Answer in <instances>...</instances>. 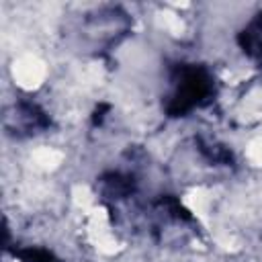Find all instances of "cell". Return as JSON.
<instances>
[{
	"label": "cell",
	"instance_id": "obj_1",
	"mask_svg": "<svg viewBox=\"0 0 262 262\" xmlns=\"http://www.w3.org/2000/svg\"><path fill=\"white\" fill-rule=\"evenodd\" d=\"M172 92L166 100V113L170 117H184L192 108L205 104L215 88L213 76L207 68L196 63H178L172 70Z\"/></svg>",
	"mask_w": 262,
	"mask_h": 262
},
{
	"label": "cell",
	"instance_id": "obj_2",
	"mask_svg": "<svg viewBox=\"0 0 262 262\" xmlns=\"http://www.w3.org/2000/svg\"><path fill=\"white\" fill-rule=\"evenodd\" d=\"M239 47L250 57L262 61V12H258L237 35Z\"/></svg>",
	"mask_w": 262,
	"mask_h": 262
},
{
	"label": "cell",
	"instance_id": "obj_3",
	"mask_svg": "<svg viewBox=\"0 0 262 262\" xmlns=\"http://www.w3.org/2000/svg\"><path fill=\"white\" fill-rule=\"evenodd\" d=\"M100 190L108 199H125L135 190V180L129 174L121 172H108L100 178Z\"/></svg>",
	"mask_w": 262,
	"mask_h": 262
},
{
	"label": "cell",
	"instance_id": "obj_4",
	"mask_svg": "<svg viewBox=\"0 0 262 262\" xmlns=\"http://www.w3.org/2000/svg\"><path fill=\"white\" fill-rule=\"evenodd\" d=\"M196 143H199V149L203 151V156L209 162H215V164H229L231 162V154H229L227 147L217 145V143H207L203 137H199Z\"/></svg>",
	"mask_w": 262,
	"mask_h": 262
},
{
	"label": "cell",
	"instance_id": "obj_5",
	"mask_svg": "<svg viewBox=\"0 0 262 262\" xmlns=\"http://www.w3.org/2000/svg\"><path fill=\"white\" fill-rule=\"evenodd\" d=\"M18 256H20L25 262H59L51 252H47V250H39V248L20 250Z\"/></svg>",
	"mask_w": 262,
	"mask_h": 262
}]
</instances>
